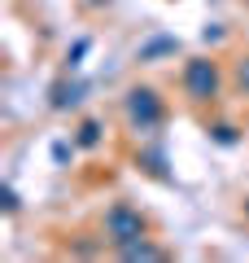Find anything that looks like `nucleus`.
<instances>
[{
  "mask_svg": "<svg viewBox=\"0 0 249 263\" xmlns=\"http://www.w3.org/2000/svg\"><path fill=\"white\" fill-rule=\"evenodd\" d=\"M122 105H127V119H131V127H136V132H153L157 123L166 119V105H162V97H157V88H149V84L131 88Z\"/></svg>",
  "mask_w": 249,
  "mask_h": 263,
  "instance_id": "nucleus-1",
  "label": "nucleus"
},
{
  "mask_svg": "<svg viewBox=\"0 0 249 263\" xmlns=\"http://www.w3.org/2000/svg\"><path fill=\"white\" fill-rule=\"evenodd\" d=\"M140 237H144V215L131 202H114L105 211V241L127 246V241H140Z\"/></svg>",
  "mask_w": 249,
  "mask_h": 263,
  "instance_id": "nucleus-2",
  "label": "nucleus"
},
{
  "mask_svg": "<svg viewBox=\"0 0 249 263\" xmlns=\"http://www.w3.org/2000/svg\"><path fill=\"white\" fill-rule=\"evenodd\" d=\"M219 66L210 62V57H188L184 62V92L193 97V101H214L219 97Z\"/></svg>",
  "mask_w": 249,
  "mask_h": 263,
  "instance_id": "nucleus-3",
  "label": "nucleus"
},
{
  "mask_svg": "<svg viewBox=\"0 0 249 263\" xmlns=\"http://www.w3.org/2000/svg\"><path fill=\"white\" fill-rule=\"evenodd\" d=\"M83 101V84L79 79H61V84H53V110H74V105Z\"/></svg>",
  "mask_w": 249,
  "mask_h": 263,
  "instance_id": "nucleus-4",
  "label": "nucleus"
},
{
  "mask_svg": "<svg viewBox=\"0 0 249 263\" xmlns=\"http://www.w3.org/2000/svg\"><path fill=\"white\" fill-rule=\"evenodd\" d=\"M179 48V40H171V35H153L144 48H140V62H153V57H162V53H175Z\"/></svg>",
  "mask_w": 249,
  "mask_h": 263,
  "instance_id": "nucleus-5",
  "label": "nucleus"
},
{
  "mask_svg": "<svg viewBox=\"0 0 249 263\" xmlns=\"http://www.w3.org/2000/svg\"><path fill=\"white\" fill-rule=\"evenodd\" d=\"M118 254H122V259H162V250H157V246H149L144 237H140V241L118 246Z\"/></svg>",
  "mask_w": 249,
  "mask_h": 263,
  "instance_id": "nucleus-6",
  "label": "nucleus"
},
{
  "mask_svg": "<svg viewBox=\"0 0 249 263\" xmlns=\"http://www.w3.org/2000/svg\"><path fill=\"white\" fill-rule=\"evenodd\" d=\"M74 145H83V149L101 145V123H96V119H88V123L79 127V136H74Z\"/></svg>",
  "mask_w": 249,
  "mask_h": 263,
  "instance_id": "nucleus-7",
  "label": "nucleus"
},
{
  "mask_svg": "<svg viewBox=\"0 0 249 263\" xmlns=\"http://www.w3.org/2000/svg\"><path fill=\"white\" fill-rule=\"evenodd\" d=\"M236 84H240V92L249 97V57H240V62H236Z\"/></svg>",
  "mask_w": 249,
  "mask_h": 263,
  "instance_id": "nucleus-8",
  "label": "nucleus"
},
{
  "mask_svg": "<svg viewBox=\"0 0 249 263\" xmlns=\"http://www.w3.org/2000/svg\"><path fill=\"white\" fill-rule=\"evenodd\" d=\"M214 141H219V145H236L240 136H236V127H227V123H223V127H214Z\"/></svg>",
  "mask_w": 249,
  "mask_h": 263,
  "instance_id": "nucleus-9",
  "label": "nucleus"
},
{
  "mask_svg": "<svg viewBox=\"0 0 249 263\" xmlns=\"http://www.w3.org/2000/svg\"><path fill=\"white\" fill-rule=\"evenodd\" d=\"M83 53H88V40H79V44H74L70 53H66V62H70V70H74V66H79V57H83Z\"/></svg>",
  "mask_w": 249,
  "mask_h": 263,
  "instance_id": "nucleus-10",
  "label": "nucleus"
}]
</instances>
